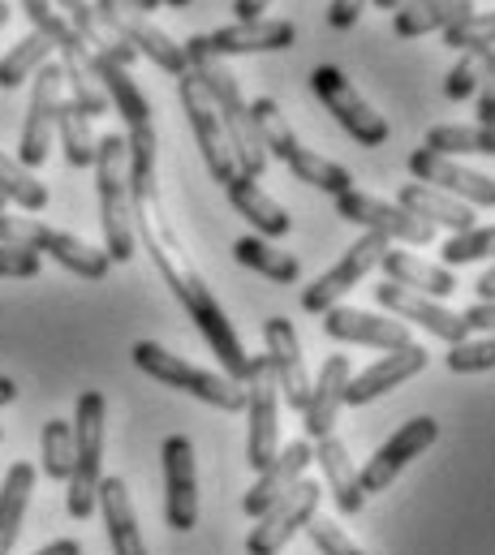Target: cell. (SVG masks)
Masks as SVG:
<instances>
[{"instance_id":"cell-44","label":"cell","mask_w":495,"mask_h":555,"mask_svg":"<svg viewBox=\"0 0 495 555\" xmlns=\"http://www.w3.org/2000/svg\"><path fill=\"white\" fill-rule=\"evenodd\" d=\"M30 276H39V255L0 242V280H30Z\"/></svg>"},{"instance_id":"cell-1","label":"cell","mask_w":495,"mask_h":555,"mask_svg":"<svg viewBox=\"0 0 495 555\" xmlns=\"http://www.w3.org/2000/svg\"><path fill=\"white\" fill-rule=\"evenodd\" d=\"M125 151H129V220H134V233L142 237L147 255L155 259L160 276L168 280V288L181 301V310L194 319V327L212 345V353L225 366V375L233 384H246L250 353L242 349L225 306L207 288V280L199 272V263L190 259V250H186V242H181V233H177V224H173V216L164 207L160 177H155V126L125 130Z\"/></svg>"},{"instance_id":"cell-22","label":"cell","mask_w":495,"mask_h":555,"mask_svg":"<svg viewBox=\"0 0 495 555\" xmlns=\"http://www.w3.org/2000/svg\"><path fill=\"white\" fill-rule=\"evenodd\" d=\"M427 362H431V353H427L422 345H405V349L383 353V358L371 362L363 375H350V384H345V405H354V410H358V405H371V401H379L383 392L401 388L405 379L422 375Z\"/></svg>"},{"instance_id":"cell-14","label":"cell","mask_w":495,"mask_h":555,"mask_svg":"<svg viewBox=\"0 0 495 555\" xmlns=\"http://www.w3.org/2000/svg\"><path fill=\"white\" fill-rule=\"evenodd\" d=\"M65 100V82H61V65L48 61L35 74L30 87V108H26V126H22V142H17V164L22 168H43L48 151H52V134H56V108Z\"/></svg>"},{"instance_id":"cell-58","label":"cell","mask_w":495,"mask_h":555,"mask_svg":"<svg viewBox=\"0 0 495 555\" xmlns=\"http://www.w3.org/2000/svg\"><path fill=\"white\" fill-rule=\"evenodd\" d=\"M0 439H4V430H0Z\"/></svg>"},{"instance_id":"cell-45","label":"cell","mask_w":495,"mask_h":555,"mask_svg":"<svg viewBox=\"0 0 495 555\" xmlns=\"http://www.w3.org/2000/svg\"><path fill=\"white\" fill-rule=\"evenodd\" d=\"M363 9H367V0H332L328 26H332V30H350V26L363 17Z\"/></svg>"},{"instance_id":"cell-21","label":"cell","mask_w":495,"mask_h":555,"mask_svg":"<svg viewBox=\"0 0 495 555\" xmlns=\"http://www.w3.org/2000/svg\"><path fill=\"white\" fill-rule=\"evenodd\" d=\"M375 301H379L392 319L418 323V327H427L431 336H440V340H448V345H457V340L470 336L457 310H448L444 301L422 297V293H414V288H401V284H388V280H383V284H375Z\"/></svg>"},{"instance_id":"cell-18","label":"cell","mask_w":495,"mask_h":555,"mask_svg":"<svg viewBox=\"0 0 495 555\" xmlns=\"http://www.w3.org/2000/svg\"><path fill=\"white\" fill-rule=\"evenodd\" d=\"M263 340H267V366H271L276 392L284 397L289 410L302 414L306 410V397H310V371H306V358H302L297 327L284 314H271L263 323Z\"/></svg>"},{"instance_id":"cell-55","label":"cell","mask_w":495,"mask_h":555,"mask_svg":"<svg viewBox=\"0 0 495 555\" xmlns=\"http://www.w3.org/2000/svg\"><path fill=\"white\" fill-rule=\"evenodd\" d=\"M4 22H9V4L0 0V30H4Z\"/></svg>"},{"instance_id":"cell-40","label":"cell","mask_w":495,"mask_h":555,"mask_svg":"<svg viewBox=\"0 0 495 555\" xmlns=\"http://www.w3.org/2000/svg\"><path fill=\"white\" fill-rule=\"evenodd\" d=\"M492 246H495L492 229L487 224H474L466 233H453L440 246V259H444V268H466V263H483L492 255Z\"/></svg>"},{"instance_id":"cell-52","label":"cell","mask_w":495,"mask_h":555,"mask_svg":"<svg viewBox=\"0 0 495 555\" xmlns=\"http://www.w3.org/2000/svg\"><path fill=\"white\" fill-rule=\"evenodd\" d=\"M474 284H479V301H492V297H495V276H492V272H483Z\"/></svg>"},{"instance_id":"cell-39","label":"cell","mask_w":495,"mask_h":555,"mask_svg":"<svg viewBox=\"0 0 495 555\" xmlns=\"http://www.w3.org/2000/svg\"><path fill=\"white\" fill-rule=\"evenodd\" d=\"M495 74V48H479V52H461V61L453 65V74L444 78V95L448 100H470L479 95V87H487Z\"/></svg>"},{"instance_id":"cell-24","label":"cell","mask_w":495,"mask_h":555,"mask_svg":"<svg viewBox=\"0 0 495 555\" xmlns=\"http://www.w3.org/2000/svg\"><path fill=\"white\" fill-rule=\"evenodd\" d=\"M345 384H350V358L345 353H332L323 366H319V379H310V397H306V410H302V430L306 439H323L332 435L337 414L345 405Z\"/></svg>"},{"instance_id":"cell-23","label":"cell","mask_w":495,"mask_h":555,"mask_svg":"<svg viewBox=\"0 0 495 555\" xmlns=\"http://www.w3.org/2000/svg\"><path fill=\"white\" fill-rule=\"evenodd\" d=\"M297 26L289 17H254V22H233L220 26L212 35H203V43L216 56H254V52H284L293 48Z\"/></svg>"},{"instance_id":"cell-5","label":"cell","mask_w":495,"mask_h":555,"mask_svg":"<svg viewBox=\"0 0 495 555\" xmlns=\"http://www.w3.org/2000/svg\"><path fill=\"white\" fill-rule=\"evenodd\" d=\"M96 190H100V224L109 263L134 259V220H129V151L125 134L96 139Z\"/></svg>"},{"instance_id":"cell-9","label":"cell","mask_w":495,"mask_h":555,"mask_svg":"<svg viewBox=\"0 0 495 555\" xmlns=\"http://www.w3.org/2000/svg\"><path fill=\"white\" fill-rule=\"evenodd\" d=\"M177 100H181V108H186V117H190V130H194V142H199V151H203V164H207L212 181H216V185H229V181L238 177V164H233V151H229L225 121H220V113H216L207 87L199 82V74L186 69V74L177 78Z\"/></svg>"},{"instance_id":"cell-4","label":"cell","mask_w":495,"mask_h":555,"mask_svg":"<svg viewBox=\"0 0 495 555\" xmlns=\"http://www.w3.org/2000/svg\"><path fill=\"white\" fill-rule=\"evenodd\" d=\"M134 366H138L147 379H155V384H164V388H177V392H186V397H199L203 405H216V410H225V414H242V410H246V384H233L225 371H220V375H216V371H203V366L186 362L181 353H168V349L155 345V340H138V345H134Z\"/></svg>"},{"instance_id":"cell-35","label":"cell","mask_w":495,"mask_h":555,"mask_svg":"<svg viewBox=\"0 0 495 555\" xmlns=\"http://www.w3.org/2000/svg\"><path fill=\"white\" fill-rule=\"evenodd\" d=\"M56 130H61V146H65V164H69V168H91V164H96L91 117H87L74 100H61V108H56Z\"/></svg>"},{"instance_id":"cell-54","label":"cell","mask_w":495,"mask_h":555,"mask_svg":"<svg viewBox=\"0 0 495 555\" xmlns=\"http://www.w3.org/2000/svg\"><path fill=\"white\" fill-rule=\"evenodd\" d=\"M375 4H379V9H392V13H396V9H405L409 0H375Z\"/></svg>"},{"instance_id":"cell-34","label":"cell","mask_w":495,"mask_h":555,"mask_svg":"<svg viewBox=\"0 0 495 555\" xmlns=\"http://www.w3.org/2000/svg\"><path fill=\"white\" fill-rule=\"evenodd\" d=\"M52 39L48 35H39V30H30L26 39H17L13 48H9V56L0 61V91H17L26 78H35L48 61H52Z\"/></svg>"},{"instance_id":"cell-57","label":"cell","mask_w":495,"mask_h":555,"mask_svg":"<svg viewBox=\"0 0 495 555\" xmlns=\"http://www.w3.org/2000/svg\"><path fill=\"white\" fill-rule=\"evenodd\" d=\"M4 207H9V203H4V198H0V211H4Z\"/></svg>"},{"instance_id":"cell-7","label":"cell","mask_w":495,"mask_h":555,"mask_svg":"<svg viewBox=\"0 0 495 555\" xmlns=\"http://www.w3.org/2000/svg\"><path fill=\"white\" fill-rule=\"evenodd\" d=\"M0 242H4V246H22V250H30V255H48L52 263H61L65 272H74V276H82V280H104L109 268H113L100 246H91V242H82V237H74V233L48 229V224H39V220H30V216H9V211H0Z\"/></svg>"},{"instance_id":"cell-46","label":"cell","mask_w":495,"mask_h":555,"mask_svg":"<svg viewBox=\"0 0 495 555\" xmlns=\"http://www.w3.org/2000/svg\"><path fill=\"white\" fill-rule=\"evenodd\" d=\"M461 323H466V332H479V336H492L495 327V310L492 301H474L466 314H461Z\"/></svg>"},{"instance_id":"cell-56","label":"cell","mask_w":495,"mask_h":555,"mask_svg":"<svg viewBox=\"0 0 495 555\" xmlns=\"http://www.w3.org/2000/svg\"><path fill=\"white\" fill-rule=\"evenodd\" d=\"M160 4H173V9H186L190 0H160Z\"/></svg>"},{"instance_id":"cell-53","label":"cell","mask_w":495,"mask_h":555,"mask_svg":"<svg viewBox=\"0 0 495 555\" xmlns=\"http://www.w3.org/2000/svg\"><path fill=\"white\" fill-rule=\"evenodd\" d=\"M129 9H138V13H151V9H160V0H125Z\"/></svg>"},{"instance_id":"cell-42","label":"cell","mask_w":495,"mask_h":555,"mask_svg":"<svg viewBox=\"0 0 495 555\" xmlns=\"http://www.w3.org/2000/svg\"><path fill=\"white\" fill-rule=\"evenodd\" d=\"M495 39V17L492 13H470L461 22H453L444 30V48L453 52H479V48H492Z\"/></svg>"},{"instance_id":"cell-47","label":"cell","mask_w":495,"mask_h":555,"mask_svg":"<svg viewBox=\"0 0 495 555\" xmlns=\"http://www.w3.org/2000/svg\"><path fill=\"white\" fill-rule=\"evenodd\" d=\"M479 126H487V130L495 126V87L492 82L479 87Z\"/></svg>"},{"instance_id":"cell-28","label":"cell","mask_w":495,"mask_h":555,"mask_svg":"<svg viewBox=\"0 0 495 555\" xmlns=\"http://www.w3.org/2000/svg\"><path fill=\"white\" fill-rule=\"evenodd\" d=\"M396 207H405L409 216H418V220L431 224V229L440 224V229L466 233V229L479 224V211H474V207H466V203H457V198H448V194H440V190H431V185H422V181L401 185Z\"/></svg>"},{"instance_id":"cell-20","label":"cell","mask_w":495,"mask_h":555,"mask_svg":"<svg viewBox=\"0 0 495 555\" xmlns=\"http://www.w3.org/2000/svg\"><path fill=\"white\" fill-rule=\"evenodd\" d=\"M319 319H323V332L332 340H341V345H371V349H383V353L414 345L409 323H401L392 314H375V310H358V306H332Z\"/></svg>"},{"instance_id":"cell-32","label":"cell","mask_w":495,"mask_h":555,"mask_svg":"<svg viewBox=\"0 0 495 555\" xmlns=\"http://www.w3.org/2000/svg\"><path fill=\"white\" fill-rule=\"evenodd\" d=\"M30 491H35V465L30 461L9 465V474L0 482V555H13V547H17Z\"/></svg>"},{"instance_id":"cell-3","label":"cell","mask_w":495,"mask_h":555,"mask_svg":"<svg viewBox=\"0 0 495 555\" xmlns=\"http://www.w3.org/2000/svg\"><path fill=\"white\" fill-rule=\"evenodd\" d=\"M250 117H254V126H258L263 151L276 155L297 181H306V185H315V190H323V194H332V198L345 194V190H354L350 168H341L337 159H328V155H319V151H310V146L297 142V134H293L289 121H284V108H280L271 95H258V100L250 104Z\"/></svg>"},{"instance_id":"cell-19","label":"cell","mask_w":495,"mask_h":555,"mask_svg":"<svg viewBox=\"0 0 495 555\" xmlns=\"http://www.w3.org/2000/svg\"><path fill=\"white\" fill-rule=\"evenodd\" d=\"M409 172H414L422 185H431V190H440V194H448V198H457V203H466V207H474V211H483V207L495 203V185L487 172L466 168V164H457V159H448V155H435V151H427V146H418V151L409 155Z\"/></svg>"},{"instance_id":"cell-43","label":"cell","mask_w":495,"mask_h":555,"mask_svg":"<svg viewBox=\"0 0 495 555\" xmlns=\"http://www.w3.org/2000/svg\"><path fill=\"white\" fill-rule=\"evenodd\" d=\"M306 534H310V543H315L319 555H367L337 521H328V517H319V513L306 521Z\"/></svg>"},{"instance_id":"cell-8","label":"cell","mask_w":495,"mask_h":555,"mask_svg":"<svg viewBox=\"0 0 495 555\" xmlns=\"http://www.w3.org/2000/svg\"><path fill=\"white\" fill-rule=\"evenodd\" d=\"M310 91L319 95V104L341 121V130L358 142V146H383L388 142L383 113H375L337 65H315L310 69Z\"/></svg>"},{"instance_id":"cell-41","label":"cell","mask_w":495,"mask_h":555,"mask_svg":"<svg viewBox=\"0 0 495 555\" xmlns=\"http://www.w3.org/2000/svg\"><path fill=\"white\" fill-rule=\"evenodd\" d=\"M444 366H448L453 375H483V371H492V366H495L492 336H466V340L448 345Z\"/></svg>"},{"instance_id":"cell-27","label":"cell","mask_w":495,"mask_h":555,"mask_svg":"<svg viewBox=\"0 0 495 555\" xmlns=\"http://www.w3.org/2000/svg\"><path fill=\"white\" fill-rule=\"evenodd\" d=\"M225 194H229V203H233V211L238 216H246L250 229L258 233V237H267V242H280V237H289V229H293V216L258 185V181H250V177H233L229 185H225Z\"/></svg>"},{"instance_id":"cell-36","label":"cell","mask_w":495,"mask_h":555,"mask_svg":"<svg viewBox=\"0 0 495 555\" xmlns=\"http://www.w3.org/2000/svg\"><path fill=\"white\" fill-rule=\"evenodd\" d=\"M0 198L13 203V207H22V211H30V216H39L48 207V185L30 168H22L17 159H9L0 151Z\"/></svg>"},{"instance_id":"cell-15","label":"cell","mask_w":495,"mask_h":555,"mask_svg":"<svg viewBox=\"0 0 495 555\" xmlns=\"http://www.w3.org/2000/svg\"><path fill=\"white\" fill-rule=\"evenodd\" d=\"M388 246H392L388 237H379V233H363V237L341 255V263H337V268H328L315 284H306V293H302V310L323 314V310L341 306V297H345L350 288H358V284L379 268V259H383V250H388Z\"/></svg>"},{"instance_id":"cell-26","label":"cell","mask_w":495,"mask_h":555,"mask_svg":"<svg viewBox=\"0 0 495 555\" xmlns=\"http://www.w3.org/2000/svg\"><path fill=\"white\" fill-rule=\"evenodd\" d=\"M310 461H319L323 491H332L337 508H341L345 517H358L363 504H367V495H363V487H358V469H354L350 448H345L337 435H323V439L310 443Z\"/></svg>"},{"instance_id":"cell-13","label":"cell","mask_w":495,"mask_h":555,"mask_svg":"<svg viewBox=\"0 0 495 555\" xmlns=\"http://www.w3.org/2000/svg\"><path fill=\"white\" fill-rule=\"evenodd\" d=\"M337 216L341 220H350V224H363L367 233H379V237H388V242H405V246H427L431 237H435V229L431 224H422L418 216H409L405 207H396V203H388V198H375L367 190H345V194H337Z\"/></svg>"},{"instance_id":"cell-2","label":"cell","mask_w":495,"mask_h":555,"mask_svg":"<svg viewBox=\"0 0 495 555\" xmlns=\"http://www.w3.org/2000/svg\"><path fill=\"white\" fill-rule=\"evenodd\" d=\"M181 52H186L190 74H199V82L207 87V95H212V104H216V113L225 121V134H229V151H233L238 172L250 177V181H258L263 168H267V151H263L258 126L250 117V104L246 95H242V87H238V78H233V69L225 65V56H216L203 43V35H190L181 43Z\"/></svg>"},{"instance_id":"cell-37","label":"cell","mask_w":495,"mask_h":555,"mask_svg":"<svg viewBox=\"0 0 495 555\" xmlns=\"http://www.w3.org/2000/svg\"><path fill=\"white\" fill-rule=\"evenodd\" d=\"M39 465L48 478L69 482L74 474V426L65 417H48L39 430Z\"/></svg>"},{"instance_id":"cell-30","label":"cell","mask_w":495,"mask_h":555,"mask_svg":"<svg viewBox=\"0 0 495 555\" xmlns=\"http://www.w3.org/2000/svg\"><path fill=\"white\" fill-rule=\"evenodd\" d=\"M379 268H383V276L388 284H401V288H414V293H422V297H453L457 293V276L448 272V268H440V263H422L418 255H409V250H383V259H379Z\"/></svg>"},{"instance_id":"cell-49","label":"cell","mask_w":495,"mask_h":555,"mask_svg":"<svg viewBox=\"0 0 495 555\" xmlns=\"http://www.w3.org/2000/svg\"><path fill=\"white\" fill-rule=\"evenodd\" d=\"M35 555H82V543H78V539H56V543L39 547Z\"/></svg>"},{"instance_id":"cell-29","label":"cell","mask_w":495,"mask_h":555,"mask_svg":"<svg viewBox=\"0 0 495 555\" xmlns=\"http://www.w3.org/2000/svg\"><path fill=\"white\" fill-rule=\"evenodd\" d=\"M96 504L104 508V526H109V547L113 555H147L142 543V530H138V517H134V500H129V487L125 478H100V495Z\"/></svg>"},{"instance_id":"cell-31","label":"cell","mask_w":495,"mask_h":555,"mask_svg":"<svg viewBox=\"0 0 495 555\" xmlns=\"http://www.w3.org/2000/svg\"><path fill=\"white\" fill-rule=\"evenodd\" d=\"M470 13H479L474 0H409L405 9H396L392 35H396V39H422V35H431V30L444 35L453 22H461V17H470Z\"/></svg>"},{"instance_id":"cell-16","label":"cell","mask_w":495,"mask_h":555,"mask_svg":"<svg viewBox=\"0 0 495 555\" xmlns=\"http://www.w3.org/2000/svg\"><path fill=\"white\" fill-rule=\"evenodd\" d=\"M435 439H440V422H435V417L431 414L409 417V422H405L388 443H379V452L363 465V474H358L363 495H379V491H388V487L401 478V469H405L409 461H418Z\"/></svg>"},{"instance_id":"cell-50","label":"cell","mask_w":495,"mask_h":555,"mask_svg":"<svg viewBox=\"0 0 495 555\" xmlns=\"http://www.w3.org/2000/svg\"><path fill=\"white\" fill-rule=\"evenodd\" d=\"M22 9H26V17H30V26H35V22H39V17H48L56 4H52V0H22Z\"/></svg>"},{"instance_id":"cell-48","label":"cell","mask_w":495,"mask_h":555,"mask_svg":"<svg viewBox=\"0 0 495 555\" xmlns=\"http://www.w3.org/2000/svg\"><path fill=\"white\" fill-rule=\"evenodd\" d=\"M263 9H271V0H233L238 22H254V17H263Z\"/></svg>"},{"instance_id":"cell-11","label":"cell","mask_w":495,"mask_h":555,"mask_svg":"<svg viewBox=\"0 0 495 555\" xmlns=\"http://www.w3.org/2000/svg\"><path fill=\"white\" fill-rule=\"evenodd\" d=\"M319 482H310V478H297L267 513H258L254 517V526H250V539H246V555H280L289 547V539L297 534V530H306V521L319 513Z\"/></svg>"},{"instance_id":"cell-25","label":"cell","mask_w":495,"mask_h":555,"mask_svg":"<svg viewBox=\"0 0 495 555\" xmlns=\"http://www.w3.org/2000/svg\"><path fill=\"white\" fill-rule=\"evenodd\" d=\"M306 465H310V439H293V443H284V448H276V456H271V465H263L258 469V478H254V487L246 491V500H242V508H246V517H258V513H267L297 478H306Z\"/></svg>"},{"instance_id":"cell-12","label":"cell","mask_w":495,"mask_h":555,"mask_svg":"<svg viewBox=\"0 0 495 555\" xmlns=\"http://www.w3.org/2000/svg\"><path fill=\"white\" fill-rule=\"evenodd\" d=\"M91 9H96V17L113 30V35H122L125 43L138 52V56H151L164 74H173V78H181L190 65H186V52H181V43L168 35V30H160L147 13H138V9H129L125 0H91Z\"/></svg>"},{"instance_id":"cell-38","label":"cell","mask_w":495,"mask_h":555,"mask_svg":"<svg viewBox=\"0 0 495 555\" xmlns=\"http://www.w3.org/2000/svg\"><path fill=\"white\" fill-rule=\"evenodd\" d=\"M427 151L448 155V159H457V155H492L495 130H487V126H435L427 134Z\"/></svg>"},{"instance_id":"cell-33","label":"cell","mask_w":495,"mask_h":555,"mask_svg":"<svg viewBox=\"0 0 495 555\" xmlns=\"http://www.w3.org/2000/svg\"><path fill=\"white\" fill-rule=\"evenodd\" d=\"M233 259L242 268H250V272H258V276L276 280V284H293V280L302 276V263L289 250H280L276 242L258 237V233H246V237L233 242Z\"/></svg>"},{"instance_id":"cell-6","label":"cell","mask_w":495,"mask_h":555,"mask_svg":"<svg viewBox=\"0 0 495 555\" xmlns=\"http://www.w3.org/2000/svg\"><path fill=\"white\" fill-rule=\"evenodd\" d=\"M104 422H109V401L104 392H82L74 405V474H69V495L65 508L74 521H87L96 513L100 478H104Z\"/></svg>"},{"instance_id":"cell-17","label":"cell","mask_w":495,"mask_h":555,"mask_svg":"<svg viewBox=\"0 0 495 555\" xmlns=\"http://www.w3.org/2000/svg\"><path fill=\"white\" fill-rule=\"evenodd\" d=\"M164 517L177 534H190L199 526V465L190 435L164 439Z\"/></svg>"},{"instance_id":"cell-10","label":"cell","mask_w":495,"mask_h":555,"mask_svg":"<svg viewBox=\"0 0 495 555\" xmlns=\"http://www.w3.org/2000/svg\"><path fill=\"white\" fill-rule=\"evenodd\" d=\"M246 465L258 474L263 465H271L276 448H280V392L267 366V353L250 358L246 375Z\"/></svg>"},{"instance_id":"cell-51","label":"cell","mask_w":495,"mask_h":555,"mask_svg":"<svg viewBox=\"0 0 495 555\" xmlns=\"http://www.w3.org/2000/svg\"><path fill=\"white\" fill-rule=\"evenodd\" d=\"M13 401H17V384H13L9 375H0V410L13 405Z\"/></svg>"}]
</instances>
